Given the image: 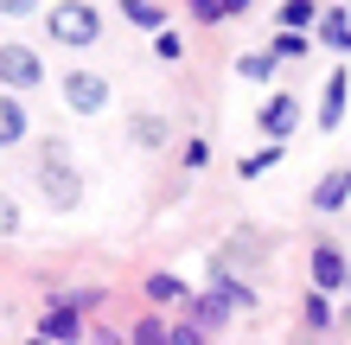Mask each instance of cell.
Masks as SVG:
<instances>
[{"instance_id": "cell-12", "label": "cell", "mask_w": 351, "mask_h": 345, "mask_svg": "<svg viewBox=\"0 0 351 345\" xmlns=\"http://www.w3.org/2000/svg\"><path fill=\"white\" fill-rule=\"evenodd\" d=\"M319 38L332 51H351V13L345 7H332V13H319Z\"/></svg>"}, {"instance_id": "cell-20", "label": "cell", "mask_w": 351, "mask_h": 345, "mask_svg": "<svg viewBox=\"0 0 351 345\" xmlns=\"http://www.w3.org/2000/svg\"><path fill=\"white\" fill-rule=\"evenodd\" d=\"M134 141L141 147H167V121L160 115H134Z\"/></svg>"}, {"instance_id": "cell-3", "label": "cell", "mask_w": 351, "mask_h": 345, "mask_svg": "<svg viewBox=\"0 0 351 345\" xmlns=\"http://www.w3.org/2000/svg\"><path fill=\"white\" fill-rule=\"evenodd\" d=\"M38 186H45V198L58 211H71L77 198H84V186H77V173H71V160H64V147L58 141H45V167H38Z\"/></svg>"}, {"instance_id": "cell-15", "label": "cell", "mask_w": 351, "mask_h": 345, "mask_svg": "<svg viewBox=\"0 0 351 345\" xmlns=\"http://www.w3.org/2000/svg\"><path fill=\"white\" fill-rule=\"evenodd\" d=\"M275 19H281V26H294V32H306V26H319V7H313V0H287Z\"/></svg>"}, {"instance_id": "cell-18", "label": "cell", "mask_w": 351, "mask_h": 345, "mask_svg": "<svg viewBox=\"0 0 351 345\" xmlns=\"http://www.w3.org/2000/svg\"><path fill=\"white\" fill-rule=\"evenodd\" d=\"M306 333H332V307H326V288L306 294Z\"/></svg>"}, {"instance_id": "cell-8", "label": "cell", "mask_w": 351, "mask_h": 345, "mask_svg": "<svg viewBox=\"0 0 351 345\" xmlns=\"http://www.w3.org/2000/svg\"><path fill=\"white\" fill-rule=\"evenodd\" d=\"M38 339H84V320H77V300H64V307H45V313H38V326H32Z\"/></svg>"}, {"instance_id": "cell-5", "label": "cell", "mask_w": 351, "mask_h": 345, "mask_svg": "<svg viewBox=\"0 0 351 345\" xmlns=\"http://www.w3.org/2000/svg\"><path fill=\"white\" fill-rule=\"evenodd\" d=\"M313 288H326V294L351 288V262H345L339 243H319V250H313Z\"/></svg>"}, {"instance_id": "cell-10", "label": "cell", "mask_w": 351, "mask_h": 345, "mask_svg": "<svg viewBox=\"0 0 351 345\" xmlns=\"http://www.w3.org/2000/svg\"><path fill=\"white\" fill-rule=\"evenodd\" d=\"M230 307H237L230 294H204V300H192V320H198V326H204V333L217 339L223 326H230Z\"/></svg>"}, {"instance_id": "cell-9", "label": "cell", "mask_w": 351, "mask_h": 345, "mask_svg": "<svg viewBox=\"0 0 351 345\" xmlns=\"http://www.w3.org/2000/svg\"><path fill=\"white\" fill-rule=\"evenodd\" d=\"M345 198H351V167H332V173L313 186V211H339Z\"/></svg>"}, {"instance_id": "cell-1", "label": "cell", "mask_w": 351, "mask_h": 345, "mask_svg": "<svg viewBox=\"0 0 351 345\" xmlns=\"http://www.w3.org/2000/svg\"><path fill=\"white\" fill-rule=\"evenodd\" d=\"M45 38L64 45V51H84V45L102 38V13L90 7V0H51L45 7Z\"/></svg>"}, {"instance_id": "cell-14", "label": "cell", "mask_w": 351, "mask_h": 345, "mask_svg": "<svg viewBox=\"0 0 351 345\" xmlns=\"http://www.w3.org/2000/svg\"><path fill=\"white\" fill-rule=\"evenodd\" d=\"M275 71H281V58H275V51H250V58L237 64V77H250V84H268Z\"/></svg>"}, {"instance_id": "cell-23", "label": "cell", "mask_w": 351, "mask_h": 345, "mask_svg": "<svg viewBox=\"0 0 351 345\" xmlns=\"http://www.w3.org/2000/svg\"><path fill=\"white\" fill-rule=\"evenodd\" d=\"M268 51H275V58H306V38H300L294 26H281V32H275V45H268Z\"/></svg>"}, {"instance_id": "cell-2", "label": "cell", "mask_w": 351, "mask_h": 345, "mask_svg": "<svg viewBox=\"0 0 351 345\" xmlns=\"http://www.w3.org/2000/svg\"><path fill=\"white\" fill-rule=\"evenodd\" d=\"M58 96H64L71 115H102L109 109V77L102 71H64L58 77Z\"/></svg>"}, {"instance_id": "cell-6", "label": "cell", "mask_w": 351, "mask_h": 345, "mask_svg": "<svg viewBox=\"0 0 351 345\" xmlns=\"http://www.w3.org/2000/svg\"><path fill=\"white\" fill-rule=\"evenodd\" d=\"M19 141H32V115L19 103V90H0V147H19Z\"/></svg>"}, {"instance_id": "cell-16", "label": "cell", "mask_w": 351, "mask_h": 345, "mask_svg": "<svg viewBox=\"0 0 351 345\" xmlns=\"http://www.w3.org/2000/svg\"><path fill=\"white\" fill-rule=\"evenodd\" d=\"M147 294L160 300V307H173V300H185V281H179V275H167V269H160V275H147Z\"/></svg>"}, {"instance_id": "cell-24", "label": "cell", "mask_w": 351, "mask_h": 345, "mask_svg": "<svg viewBox=\"0 0 351 345\" xmlns=\"http://www.w3.org/2000/svg\"><path fill=\"white\" fill-rule=\"evenodd\" d=\"M19 224H26V217H19V198L0 192V237H19Z\"/></svg>"}, {"instance_id": "cell-13", "label": "cell", "mask_w": 351, "mask_h": 345, "mask_svg": "<svg viewBox=\"0 0 351 345\" xmlns=\"http://www.w3.org/2000/svg\"><path fill=\"white\" fill-rule=\"evenodd\" d=\"M345 71H332V77H326V109H319V128H339V115H345Z\"/></svg>"}, {"instance_id": "cell-7", "label": "cell", "mask_w": 351, "mask_h": 345, "mask_svg": "<svg viewBox=\"0 0 351 345\" xmlns=\"http://www.w3.org/2000/svg\"><path fill=\"white\" fill-rule=\"evenodd\" d=\"M294 121H300V103H294V96H268L262 115H256V128L268 141H287V134H294Z\"/></svg>"}, {"instance_id": "cell-17", "label": "cell", "mask_w": 351, "mask_h": 345, "mask_svg": "<svg viewBox=\"0 0 351 345\" xmlns=\"http://www.w3.org/2000/svg\"><path fill=\"white\" fill-rule=\"evenodd\" d=\"M167 333H173V326H167V320H160V313H141L134 326H128V339H134V345H160Z\"/></svg>"}, {"instance_id": "cell-27", "label": "cell", "mask_w": 351, "mask_h": 345, "mask_svg": "<svg viewBox=\"0 0 351 345\" xmlns=\"http://www.w3.org/2000/svg\"><path fill=\"white\" fill-rule=\"evenodd\" d=\"M223 7H230V19H237V13H243V7H250V0H223Z\"/></svg>"}, {"instance_id": "cell-25", "label": "cell", "mask_w": 351, "mask_h": 345, "mask_svg": "<svg viewBox=\"0 0 351 345\" xmlns=\"http://www.w3.org/2000/svg\"><path fill=\"white\" fill-rule=\"evenodd\" d=\"M211 288H217V294H230V300H237V307H256V294H250V288H243V281H230V275H223V269L211 275Z\"/></svg>"}, {"instance_id": "cell-19", "label": "cell", "mask_w": 351, "mask_h": 345, "mask_svg": "<svg viewBox=\"0 0 351 345\" xmlns=\"http://www.w3.org/2000/svg\"><path fill=\"white\" fill-rule=\"evenodd\" d=\"M275 160H281V141H268L262 154H250V160H243V167H237V179H262L268 167H275Z\"/></svg>"}, {"instance_id": "cell-26", "label": "cell", "mask_w": 351, "mask_h": 345, "mask_svg": "<svg viewBox=\"0 0 351 345\" xmlns=\"http://www.w3.org/2000/svg\"><path fill=\"white\" fill-rule=\"evenodd\" d=\"M45 0H0V19H32Z\"/></svg>"}, {"instance_id": "cell-4", "label": "cell", "mask_w": 351, "mask_h": 345, "mask_svg": "<svg viewBox=\"0 0 351 345\" xmlns=\"http://www.w3.org/2000/svg\"><path fill=\"white\" fill-rule=\"evenodd\" d=\"M45 84V64H38V51L32 45H0V90H38Z\"/></svg>"}, {"instance_id": "cell-11", "label": "cell", "mask_w": 351, "mask_h": 345, "mask_svg": "<svg viewBox=\"0 0 351 345\" xmlns=\"http://www.w3.org/2000/svg\"><path fill=\"white\" fill-rule=\"evenodd\" d=\"M115 13L128 19V26H141V32H160V26H167V7H160V0H115Z\"/></svg>"}, {"instance_id": "cell-21", "label": "cell", "mask_w": 351, "mask_h": 345, "mask_svg": "<svg viewBox=\"0 0 351 345\" xmlns=\"http://www.w3.org/2000/svg\"><path fill=\"white\" fill-rule=\"evenodd\" d=\"M154 58H160V64H179V58H185V38L160 26V32H154Z\"/></svg>"}, {"instance_id": "cell-22", "label": "cell", "mask_w": 351, "mask_h": 345, "mask_svg": "<svg viewBox=\"0 0 351 345\" xmlns=\"http://www.w3.org/2000/svg\"><path fill=\"white\" fill-rule=\"evenodd\" d=\"M185 7H192L198 26H223V19H230V7H223V0H185Z\"/></svg>"}]
</instances>
